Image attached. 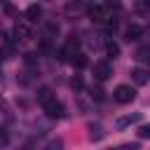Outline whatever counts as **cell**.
Masks as SVG:
<instances>
[{
  "instance_id": "cell-19",
  "label": "cell",
  "mask_w": 150,
  "mask_h": 150,
  "mask_svg": "<svg viewBox=\"0 0 150 150\" xmlns=\"http://www.w3.org/2000/svg\"><path fill=\"white\" fill-rule=\"evenodd\" d=\"M7 141H9L7 131H5V129H0V148H5V145H7Z\"/></svg>"
},
{
  "instance_id": "cell-17",
  "label": "cell",
  "mask_w": 150,
  "mask_h": 150,
  "mask_svg": "<svg viewBox=\"0 0 150 150\" xmlns=\"http://www.w3.org/2000/svg\"><path fill=\"white\" fill-rule=\"evenodd\" d=\"M23 61H26V66H35L38 63V56L33 52H28V54H23Z\"/></svg>"
},
{
  "instance_id": "cell-7",
  "label": "cell",
  "mask_w": 150,
  "mask_h": 150,
  "mask_svg": "<svg viewBox=\"0 0 150 150\" xmlns=\"http://www.w3.org/2000/svg\"><path fill=\"white\" fill-rule=\"evenodd\" d=\"M14 35H16L19 40H30V38H33V30H30L28 23H16V26H14Z\"/></svg>"
},
{
  "instance_id": "cell-21",
  "label": "cell",
  "mask_w": 150,
  "mask_h": 150,
  "mask_svg": "<svg viewBox=\"0 0 150 150\" xmlns=\"http://www.w3.org/2000/svg\"><path fill=\"white\" fill-rule=\"evenodd\" d=\"M136 9H150V2H136Z\"/></svg>"
},
{
  "instance_id": "cell-11",
  "label": "cell",
  "mask_w": 150,
  "mask_h": 150,
  "mask_svg": "<svg viewBox=\"0 0 150 150\" xmlns=\"http://www.w3.org/2000/svg\"><path fill=\"white\" fill-rule=\"evenodd\" d=\"M103 134H105V131H103V127H101L98 122H96V124H89V138H91V141H101Z\"/></svg>"
},
{
  "instance_id": "cell-9",
  "label": "cell",
  "mask_w": 150,
  "mask_h": 150,
  "mask_svg": "<svg viewBox=\"0 0 150 150\" xmlns=\"http://www.w3.org/2000/svg\"><path fill=\"white\" fill-rule=\"evenodd\" d=\"M40 16H42V7H40V5H28V7H26V19H28L30 23H35Z\"/></svg>"
},
{
  "instance_id": "cell-10",
  "label": "cell",
  "mask_w": 150,
  "mask_h": 150,
  "mask_svg": "<svg viewBox=\"0 0 150 150\" xmlns=\"http://www.w3.org/2000/svg\"><path fill=\"white\" fill-rule=\"evenodd\" d=\"M131 80H134L136 84H145V82L150 80V73L143 70V68H134V70H131Z\"/></svg>"
},
{
  "instance_id": "cell-16",
  "label": "cell",
  "mask_w": 150,
  "mask_h": 150,
  "mask_svg": "<svg viewBox=\"0 0 150 150\" xmlns=\"http://www.w3.org/2000/svg\"><path fill=\"white\" fill-rule=\"evenodd\" d=\"M110 150H141V148H138V143H122V145L110 148Z\"/></svg>"
},
{
  "instance_id": "cell-1",
  "label": "cell",
  "mask_w": 150,
  "mask_h": 150,
  "mask_svg": "<svg viewBox=\"0 0 150 150\" xmlns=\"http://www.w3.org/2000/svg\"><path fill=\"white\" fill-rule=\"evenodd\" d=\"M112 98H115L117 103L127 105V103H131V101L136 98V91H134V87H131V84H120V87H115Z\"/></svg>"
},
{
  "instance_id": "cell-14",
  "label": "cell",
  "mask_w": 150,
  "mask_h": 150,
  "mask_svg": "<svg viewBox=\"0 0 150 150\" xmlns=\"http://www.w3.org/2000/svg\"><path fill=\"white\" fill-rule=\"evenodd\" d=\"M70 63H73V66H77V68H84L89 61H87V56H84V54H80V52H77V54L70 59Z\"/></svg>"
},
{
  "instance_id": "cell-2",
  "label": "cell",
  "mask_w": 150,
  "mask_h": 150,
  "mask_svg": "<svg viewBox=\"0 0 150 150\" xmlns=\"http://www.w3.org/2000/svg\"><path fill=\"white\" fill-rule=\"evenodd\" d=\"M108 9H110V5L94 2V5L87 7V14L91 16V21H96V23H105V21H108Z\"/></svg>"
},
{
  "instance_id": "cell-22",
  "label": "cell",
  "mask_w": 150,
  "mask_h": 150,
  "mask_svg": "<svg viewBox=\"0 0 150 150\" xmlns=\"http://www.w3.org/2000/svg\"><path fill=\"white\" fill-rule=\"evenodd\" d=\"M2 105H5V103H2V101H0V108H2Z\"/></svg>"
},
{
  "instance_id": "cell-3",
  "label": "cell",
  "mask_w": 150,
  "mask_h": 150,
  "mask_svg": "<svg viewBox=\"0 0 150 150\" xmlns=\"http://www.w3.org/2000/svg\"><path fill=\"white\" fill-rule=\"evenodd\" d=\"M110 75H112V66H110L108 61H96V63H94V77H96L98 82H105Z\"/></svg>"
},
{
  "instance_id": "cell-6",
  "label": "cell",
  "mask_w": 150,
  "mask_h": 150,
  "mask_svg": "<svg viewBox=\"0 0 150 150\" xmlns=\"http://www.w3.org/2000/svg\"><path fill=\"white\" fill-rule=\"evenodd\" d=\"M141 35H143V28H141L138 23H129V26L124 28V40H127V42H136Z\"/></svg>"
},
{
  "instance_id": "cell-8",
  "label": "cell",
  "mask_w": 150,
  "mask_h": 150,
  "mask_svg": "<svg viewBox=\"0 0 150 150\" xmlns=\"http://www.w3.org/2000/svg\"><path fill=\"white\" fill-rule=\"evenodd\" d=\"M56 96H54V91L49 89V87H40L38 89V101H40V105H47L49 101H54Z\"/></svg>"
},
{
  "instance_id": "cell-5",
  "label": "cell",
  "mask_w": 150,
  "mask_h": 150,
  "mask_svg": "<svg viewBox=\"0 0 150 150\" xmlns=\"http://www.w3.org/2000/svg\"><path fill=\"white\" fill-rule=\"evenodd\" d=\"M141 112H129V115H122V117H117V122H115V129H127V127H131V124H136V122H141Z\"/></svg>"
},
{
  "instance_id": "cell-4",
  "label": "cell",
  "mask_w": 150,
  "mask_h": 150,
  "mask_svg": "<svg viewBox=\"0 0 150 150\" xmlns=\"http://www.w3.org/2000/svg\"><path fill=\"white\" fill-rule=\"evenodd\" d=\"M42 110L47 112V117H52V120H61L66 112H63V105H61V101H49L47 105H42Z\"/></svg>"
},
{
  "instance_id": "cell-12",
  "label": "cell",
  "mask_w": 150,
  "mask_h": 150,
  "mask_svg": "<svg viewBox=\"0 0 150 150\" xmlns=\"http://www.w3.org/2000/svg\"><path fill=\"white\" fill-rule=\"evenodd\" d=\"M38 150H63V141L61 138H52V141H47L42 148H38Z\"/></svg>"
},
{
  "instance_id": "cell-13",
  "label": "cell",
  "mask_w": 150,
  "mask_h": 150,
  "mask_svg": "<svg viewBox=\"0 0 150 150\" xmlns=\"http://www.w3.org/2000/svg\"><path fill=\"white\" fill-rule=\"evenodd\" d=\"M89 96H91V101H103V98H105V91H103L98 84H96V87L91 84V87H89Z\"/></svg>"
},
{
  "instance_id": "cell-18",
  "label": "cell",
  "mask_w": 150,
  "mask_h": 150,
  "mask_svg": "<svg viewBox=\"0 0 150 150\" xmlns=\"http://www.w3.org/2000/svg\"><path fill=\"white\" fill-rule=\"evenodd\" d=\"M138 138H150V124H143L138 129Z\"/></svg>"
},
{
  "instance_id": "cell-20",
  "label": "cell",
  "mask_w": 150,
  "mask_h": 150,
  "mask_svg": "<svg viewBox=\"0 0 150 150\" xmlns=\"http://www.w3.org/2000/svg\"><path fill=\"white\" fill-rule=\"evenodd\" d=\"M70 87H73L75 91H77V89H82V80H80V77H73V80H70Z\"/></svg>"
},
{
  "instance_id": "cell-15",
  "label": "cell",
  "mask_w": 150,
  "mask_h": 150,
  "mask_svg": "<svg viewBox=\"0 0 150 150\" xmlns=\"http://www.w3.org/2000/svg\"><path fill=\"white\" fill-rule=\"evenodd\" d=\"M105 52H108V56H112V59H115V56L120 54V47H117L115 42H105Z\"/></svg>"
}]
</instances>
